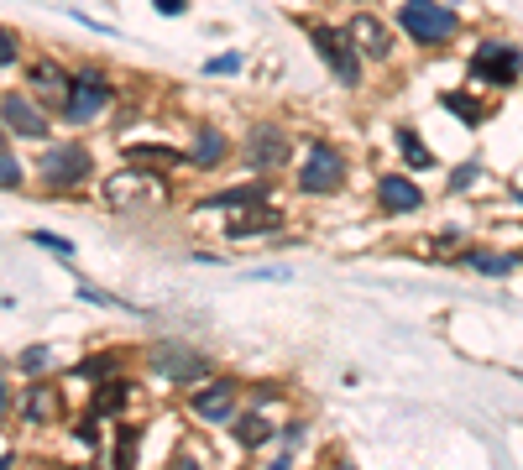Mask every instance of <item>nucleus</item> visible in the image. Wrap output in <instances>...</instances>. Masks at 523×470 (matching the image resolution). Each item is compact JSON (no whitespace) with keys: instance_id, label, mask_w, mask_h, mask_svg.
Here are the masks:
<instances>
[{"instance_id":"obj_20","label":"nucleus","mask_w":523,"mask_h":470,"mask_svg":"<svg viewBox=\"0 0 523 470\" xmlns=\"http://www.w3.org/2000/svg\"><path fill=\"white\" fill-rule=\"evenodd\" d=\"M231 429H236V444H241V450H262V444L278 434L262 413H236V418H231Z\"/></svg>"},{"instance_id":"obj_3","label":"nucleus","mask_w":523,"mask_h":470,"mask_svg":"<svg viewBox=\"0 0 523 470\" xmlns=\"http://www.w3.org/2000/svg\"><path fill=\"white\" fill-rule=\"evenodd\" d=\"M42 183L53 188V194H68V188H84L89 173H95V157H89L84 141H58V147H48L37 157V168H32Z\"/></svg>"},{"instance_id":"obj_30","label":"nucleus","mask_w":523,"mask_h":470,"mask_svg":"<svg viewBox=\"0 0 523 470\" xmlns=\"http://www.w3.org/2000/svg\"><path fill=\"white\" fill-rule=\"evenodd\" d=\"M48 350H42V345H32V350H21V371H48Z\"/></svg>"},{"instance_id":"obj_7","label":"nucleus","mask_w":523,"mask_h":470,"mask_svg":"<svg viewBox=\"0 0 523 470\" xmlns=\"http://www.w3.org/2000/svg\"><path fill=\"white\" fill-rule=\"evenodd\" d=\"M0 126H6L11 136H21V141H42L48 136V110L11 89V94H0Z\"/></svg>"},{"instance_id":"obj_26","label":"nucleus","mask_w":523,"mask_h":470,"mask_svg":"<svg viewBox=\"0 0 523 470\" xmlns=\"http://www.w3.org/2000/svg\"><path fill=\"white\" fill-rule=\"evenodd\" d=\"M32 246H42V251H53V256H74V241H68V235H53V230H32Z\"/></svg>"},{"instance_id":"obj_18","label":"nucleus","mask_w":523,"mask_h":470,"mask_svg":"<svg viewBox=\"0 0 523 470\" xmlns=\"http://www.w3.org/2000/svg\"><path fill=\"white\" fill-rule=\"evenodd\" d=\"M48 418H58V392L48 382H32L21 397V423H48Z\"/></svg>"},{"instance_id":"obj_29","label":"nucleus","mask_w":523,"mask_h":470,"mask_svg":"<svg viewBox=\"0 0 523 470\" xmlns=\"http://www.w3.org/2000/svg\"><path fill=\"white\" fill-rule=\"evenodd\" d=\"M79 298L84 303H100V309H121L126 298H110V293H100V288H89V282H79Z\"/></svg>"},{"instance_id":"obj_34","label":"nucleus","mask_w":523,"mask_h":470,"mask_svg":"<svg viewBox=\"0 0 523 470\" xmlns=\"http://www.w3.org/2000/svg\"><path fill=\"white\" fill-rule=\"evenodd\" d=\"M152 6L163 11V16H184V11H189V0H152Z\"/></svg>"},{"instance_id":"obj_1","label":"nucleus","mask_w":523,"mask_h":470,"mask_svg":"<svg viewBox=\"0 0 523 470\" xmlns=\"http://www.w3.org/2000/svg\"><path fill=\"white\" fill-rule=\"evenodd\" d=\"M398 27L414 47H445L461 37V16L445 0H403L398 6Z\"/></svg>"},{"instance_id":"obj_32","label":"nucleus","mask_w":523,"mask_h":470,"mask_svg":"<svg viewBox=\"0 0 523 470\" xmlns=\"http://www.w3.org/2000/svg\"><path fill=\"white\" fill-rule=\"evenodd\" d=\"M21 58V47H16V32L11 27H0V63H16Z\"/></svg>"},{"instance_id":"obj_21","label":"nucleus","mask_w":523,"mask_h":470,"mask_svg":"<svg viewBox=\"0 0 523 470\" xmlns=\"http://www.w3.org/2000/svg\"><path fill=\"white\" fill-rule=\"evenodd\" d=\"M225 152H231V141H225L220 131H210V126L194 131V147H189V162H194V168H215Z\"/></svg>"},{"instance_id":"obj_4","label":"nucleus","mask_w":523,"mask_h":470,"mask_svg":"<svg viewBox=\"0 0 523 470\" xmlns=\"http://www.w3.org/2000/svg\"><path fill=\"white\" fill-rule=\"evenodd\" d=\"M309 42H314V53L325 58V68L346 84V89H356L361 84V53H356V42L346 37V32H330V27H309Z\"/></svg>"},{"instance_id":"obj_31","label":"nucleus","mask_w":523,"mask_h":470,"mask_svg":"<svg viewBox=\"0 0 523 470\" xmlns=\"http://www.w3.org/2000/svg\"><path fill=\"white\" fill-rule=\"evenodd\" d=\"M236 68H241V53H220L204 63V74H236Z\"/></svg>"},{"instance_id":"obj_6","label":"nucleus","mask_w":523,"mask_h":470,"mask_svg":"<svg viewBox=\"0 0 523 470\" xmlns=\"http://www.w3.org/2000/svg\"><path fill=\"white\" fill-rule=\"evenodd\" d=\"M110 94H116V89H110V84L95 74V68H84V74H74V89H68V100H63V115H68L74 126H89V121H95V115L110 105Z\"/></svg>"},{"instance_id":"obj_25","label":"nucleus","mask_w":523,"mask_h":470,"mask_svg":"<svg viewBox=\"0 0 523 470\" xmlns=\"http://www.w3.org/2000/svg\"><path fill=\"white\" fill-rule=\"evenodd\" d=\"M121 371V356H89V361H79V382H105V376H116Z\"/></svg>"},{"instance_id":"obj_16","label":"nucleus","mask_w":523,"mask_h":470,"mask_svg":"<svg viewBox=\"0 0 523 470\" xmlns=\"http://www.w3.org/2000/svg\"><path fill=\"white\" fill-rule=\"evenodd\" d=\"M126 403H131V382L116 371V376H105V382L95 387V397H89V413H95V418H110V413H121Z\"/></svg>"},{"instance_id":"obj_35","label":"nucleus","mask_w":523,"mask_h":470,"mask_svg":"<svg viewBox=\"0 0 523 470\" xmlns=\"http://www.w3.org/2000/svg\"><path fill=\"white\" fill-rule=\"evenodd\" d=\"M6 413H11V387L0 382V418H6Z\"/></svg>"},{"instance_id":"obj_15","label":"nucleus","mask_w":523,"mask_h":470,"mask_svg":"<svg viewBox=\"0 0 523 470\" xmlns=\"http://www.w3.org/2000/svg\"><path fill=\"white\" fill-rule=\"evenodd\" d=\"M461 262H466L471 272H482V277H508V272L523 267V262H518V251H492V246H466V251H461Z\"/></svg>"},{"instance_id":"obj_8","label":"nucleus","mask_w":523,"mask_h":470,"mask_svg":"<svg viewBox=\"0 0 523 470\" xmlns=\"http://www.w3.org/2000/svg\"><path fill=\"white\" fill-rule=\"evenodd\" d=\"M142 168H131V173H116L105 183V199L116 204V209H136V215H152L157 199H163V188H142Z\"/></svg>"},{"instance_id":"obj_28","label":"nucleus","mask_w":523,"mask_h":470,"mask_svg":"<svg viewBox=\"0 0 523 470\" xmlns=\"http://www.w3.org/2000/svg\"><path fill=\"white\" fill-rule=\"evenodd\" d=\"M95 423H100V418H95V413H89V418H84V423H74V439H79V444H84V450H95V444H100V429H95Z\"/></svg>"},{"instance_id":"obj_11","label":"nucleus","mask_w":523,"mask_h":470,"mask_svg":"<svg viewBox=\"0 0 523 470\" xmlns=\"http://www.w3.org/2000/svg\"><path fill=\"white\" fill-rule=\"evenodd\" d=\"M246 157H252L257 173H278L288 162V136L278 126H252L246 131Z\"/></svg>"},{"instance_id":"obj_17","label":"nucleus","mask_w":523,"mask_h":470,"mask_svg":"<svg viewBox=\"0 0 523 470\" xmlns=\"http://www.w3.org/2000/svg\"><path fill=\"white\" fill-rule=\"evenodd\" d=\"M27 79H32V89L42 94V100H68V89H74V79H68L53 58L32 63V74H27Z\"/></svg>"},{"instance_id":"obj_10","label":"nucleus","mask_w":523,"mask_h":470,"mask_svg":"<svg viewBox=\"0 0 523 470\" xmlns=\"http://www.w3.org/2000/svg\"><path fill=\"white\" fill-rule=\"evenodd\" d=\"M377 204H382V215H419L424 188L414 178H403V173H382L377 178Z\"/></svg>"},{"instance_id":"obj_14","label":"nucleus","mask_w":523,"mask_h":470,"mask_svg":"<svg viewBox=\"0 0 523 470\" xmlns=\"http://www.w3.org/2000/svg\"><path fill=\"white\" fill-rule=\"evenodd\" d=\"M152 366L168 371V382H178V387H194V382H204V371H210L199 356H184V350H152Z\"/></svg>"},{"instance_id":"obj_27","label":"nucleus","mask_w":523,"mask_h":470,"mask_svg":"<svg viewBox=\"0 0 523 470\" xmlns=\"http://www.w3.org/2000/svg\"><path fill=\"white\" fill-rule=\"evenodd\" d=\"M21 183H27V168L11 152H0V188H21Z\"/></svg>"},{"instance_id":"obj_12","label":"nucleus","mask_w":523,"mask_h":470,"mask_svg":"<svg viewBox=\"0 0 523 470\" xmlns=\"http://www.w3.org/2000/svg\"><path fill=\"white\" fill-rule=\"evenodd\" d=\"M126 168H152V178H163L173 168H189V152H178V147H157V141H131L126 147Z\"/></svg>"},{"instance_id":"obj_5","label":"nucleus","mask_w":523,"mask_h":470,"mask_svg":"<svg viewBox=\"0 0 523 470\" xmlns=\"http://www.w3.org/2000/svg\"><path fill=\"white\" fill-rule=\"evenodd\" d=\"M346 183V157H340L330 141H314L304 152V168H299V188L304 194H335Z\"/></svg>"},{"instance_id":"obj_23","label":"nucleus","mask_w":523,"mask_h":470,"mask_svg":"<svg viewBox=\"0 0 523 470\" xmlns=\"http://www.w3.org/2000/svg\"><path fill=\"white\" fill-rule=\"evenodd\" d=\"M398 152H403V162H408V168H424V173L435 168V152H429V147H424V141H419L414 131H408V126L398 131Z\"/></svg>"},{"instance_id":"obj_13","label":"nucleus","mask_w":523,"mask_h":470,"mask_svg":"<svg viewBox=\"0 0 523 470\" xmlns=\"http://www.w3.org/2000/svg\"><path fill=\"white\" fill-rule=\"evenodd\" d=\"M189 408H194V418H204V423H231V418H236V382H210V387H199V392L189 397Z\"/></svg>"},{"instance_id":"obj_24","label":"nucleus","mask_w":523,"mask_h":470,"mask_svg":"<svg viewBox=\"0 0 523 470\" xmlns=\"http://www.w3.org/2000/svg\"><path fill=\"white\" fill-rule=\"evenodd\" d=\"M440 105H445L450 115H461L466 126H482V105H476L466 89H461V94H456V89H445V94H440Z\"/></svg>"},{"instance_id":"obj_9","label":"nucleus","mask_w":523,"mask_h":470,"mask_svg":"<svg viewBox=\"0 0 523 470\" xmlns=\"http://www.w3.org/2000/svg\"><path fill=\"white\" fill-rule=\"evenodd\" d=\"M346 37L356 42V53L372 58V63H388V58H393V27H388V21H377V16H367V11L351 16Z\"/></svg>"},{"instance_id":"obj_33","label":"nucleus","mask_w":523,"mask_h":470,"mask_svg":"<svg viewBox=\"0 0 523 470\" xmlns=\"http://www.w3.org/2000/svg\"><path fill=\"white\" fill-rule=\"evenodd\" d=\"M476 173H482V168H476V162H466V168H456V173H450V188L461 194V188H471V183H476Z\"/></svg>"},{"instance_id":"obj_36","label":"nucleus","mask_w":523,"mask_h":470,"mask_svg":"<svg viewBox=\"0 0 523 470\" xmlns=\"http://www.w3.org/2000/svg\"><path fill=\"white\" fill-rule=\"evenodd\" d=\"M0 152H6V131H0Z\"/></svg>"},{"instance_id":"obj_19","label":"nucleus","mask_w":523,"mask_h":470,"mask_svg":"<svg viewBox=\"0 0 523 470\" xmlns=\"http://www.w3.org/2000/svg\"><path fill=\"white\" fill-rule=\"evenodd\" d=\"M262 199H267V188H262V183H241V188H225V194L204 199V204H199V215H210V209H252V204H262Z\"/></svg>"},{"instance_id":"obj_2","label":"nucleus","mask_w":523,"mask_h":470,"mask_svg":"<svg viewBox=\"0 0 523 470\" xmlns=\"http://www.w3.org/2000/svg\"><path fill=\"white\" fill-rule=\"evenodd\" d=\"M466 74H471V84L508 89V84L523 79V47H518V42H497V37L476 42L471 58H466Z\"/></svg>"},{"instance_id":"obj_22","label":"nucleus","mask_w":523,"mask_h":470,"mask_svg":"<svg viewBox=\"0 0 523 470\" xmlns=\"http://www.w3.org/2000/svg\"><path fill=\"white\" fill-rule=\"evenodd\" d=\"M272 230H283V215H278V209H267V204H252V209H246V220H231L236 241H241V235H272Z\"/></svg>"}]
</instances>
